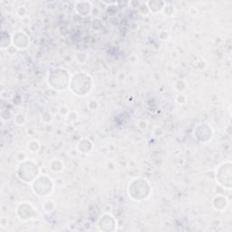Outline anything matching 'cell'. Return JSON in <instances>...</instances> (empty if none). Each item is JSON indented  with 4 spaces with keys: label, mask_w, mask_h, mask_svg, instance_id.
<instances>
[{
    "label": "cell",
    "mask_w": 232,
    "mask_h": 232,
    "mask_svg": "<svg viewBox=\"0 0 232 232\" xmlns=\"http://www.w3.org/2000/svg\"><path fill=\"white\" fill-rule=\"evenodd\" d=\"M148 5H149V7H150V9L153 12V10H154V8L155 7H160V9H162V8H164V5H165V3L164 2H159V1H152V2H149L148 3Z\"/></svg>",
    "instance_id": "1"
}]
</instances>
